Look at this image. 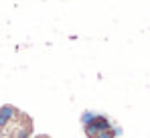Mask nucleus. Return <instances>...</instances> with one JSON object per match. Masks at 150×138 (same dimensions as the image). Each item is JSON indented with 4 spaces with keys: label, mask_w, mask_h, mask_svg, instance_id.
Instances as JSON below:
<instances>
[{
    "label": "nucleus",
    "mask_w": 150,
    "mask_h": 138,
    "mask_svg": "<svg viewBox=\"0 0 150 138\" xmlns=\"http://www.w3.org/2000/svg\"><path fill=\"white\" fill-rule=\"evenodd\" d=\"M30 134H33V120L25 112H16L0 128V138H28Z\"/></svg>",
    "instance_id": "obj_1"
},
{
    "label": "nucleus",
    "mask_w": 150,
    "mask_h": 138,
    "mask_svg": "<svg viewBox=\"0 0 150 138\" xmlns=\"http://www.w3.org/2000/svg\"><path fill=\"white\" fill-rule=\"evenodd\" d=\"M81 120L85 122V134H87V138H114L118 134L103 116L83 114Z\"/></svg>",
    "instance_id": "obj_2"
}]
</instances>
